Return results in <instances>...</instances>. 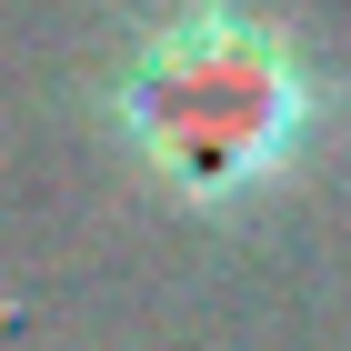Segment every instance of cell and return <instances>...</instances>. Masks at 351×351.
Masks as SVG:
<instances>
[{
  "label": "cell",
  "mask_w": 351,
  "mask_h": 351,
  "mask_svg": "<svg viewBox=\"0 0 351 351\" xmlns=\"http://www.w3.org/2000/svg\"><path fill=\"white\" fill-rule=\"evenodd\" d=\"M331 101L341 90L311 71V51L251 0H171L110 60V131L191 211L281 191L331 131Z\"/></svg>",
  "instance_id": "6da1fadb"
}]
</instances>
